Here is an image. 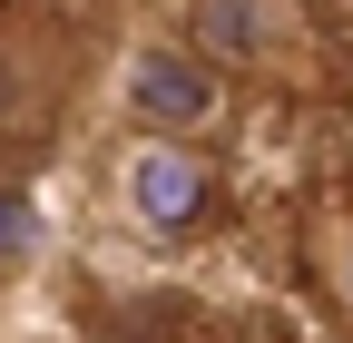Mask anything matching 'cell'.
I'll list each match as a JSON object with an SVG mask.
<instances>
[{"label":"cell","mask_w":353,"mask_h":343,"mask_svg":"<svg viewBox=\"0 0 353 343\" xmlns=\"http://www.w3.org/2000/svg\"><path fill=\"white\" fill-rule=\"evenodd\" d=\"M118 206H128V226L187 245V236L226 226V177H216V157L196 138H138L118 167Z\"/></svg>","instance_id":"obj_1"},{"label":"cell","mask_w":353,"mask_h":343,"mask_svg":"<svg viewBox=\"0 0 353 343\" xmlns=\"http://www.w3.org/2000/svg\"><path fill=\"white\" fill-rule=\"evenodd\" d=\"M118 108L138 138H206L216 108H226V69L196 39H138L118 59Z\"/></svg>","instance_id":"obj_2"},{"label":"cell","mask_w":353,"mask_h":343,"mask_svg":"<svg viewBox=\"0 0 353 343\" xmlns=\"http://www.w3.org/2000/svg\"><path fill=\"white\" fill-rule=\"evenodd\" d=\"M275 39H285V10H275V0H196V50L216 69L275 59Z\"/></svg>","instance_id":"obj_3"},{"label":"cell","mask_w":353,"mask_h":343,"mask_svg":"<svg viewBox=\"0 0 353 343\" xmlns=\"http://www.w3.org/2000/svg\"><path fill=\"white\" fill-rule=\"evenodd\" d=\"M30 245H39V196L0 177V275H10L20 255H30Z\"/></svg>","instance_id":"obj_4"},{"label":"cell","mask_w":353,"mask_h":343,"mask_svg":"<svg viewBox=\"0 0 353 343\" xmlns=\"http://www.w3.org/2000/svg\"><path fill=\"white\" fill-rule=\"evenodd\" d=\"M334 265H343V304H353V216H343V255H334Z\"/></svg>","instance_id":"obj_5"}]
</instances>
